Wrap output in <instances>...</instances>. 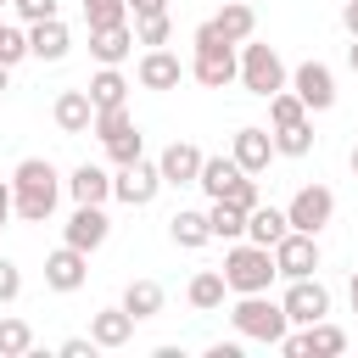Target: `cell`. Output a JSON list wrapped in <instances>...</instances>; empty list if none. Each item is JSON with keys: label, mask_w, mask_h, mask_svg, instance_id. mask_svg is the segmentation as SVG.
Listing matches in <instances>:
<instances>
[{"label": "cell", "mask_w": 358, "mask_h": 358, "mask_svg": "<svg viewBox=\"0 0 358 358\" xmlns=\"http://www.w3.org/2000/svg\"><path fill=\"white\" fill-rule=\"evenodd\" d=\"M11 11L22 22H45V17H62V0H11Z\"/></svg>", "instance_id": "obj_37"}, {"label": "cell", "mask_w": 358, "mask_h": 358, "mask_svg": "<svg viewBox=\"0 0 358 358\" xmlns=\"http://www.w3.org/2000/svg\"><path fill=\"white\" fill-rule=\"evenodd\" d=\"M168 0H129V17H162Z\"/></svg>", "instance_id": "obj_40"}, {"label": "cell", "mask_w": 358, "mask_h": 358, "mask_svg": "<svg viewBox=\"0 0 358 358\" xmlns=\"http://www.w3.org/2000/svg\"><path fill=\"white\" fill-rule=\"evenodd\" d=\"M11 218H17V213H11V179H0V229H6Z\"/></svg>", "instance_id": "obj_42"}, {"label": "cell", "mask_w": 358, "mask_h": 358, "mask_svg": "<svg viewBox=\"0 0 358 358\" xmlns=\"http://www.w3.org/2000/svg\"><path fill=\"white\" fill-rule=\"evenodd\" d=\"M280 308H285V319H291V324H313V319H324V313H330V285H324L319 274L285 280V296H280Z\"/></svg>", "instance_id": "obj_8"}, {"label": "cell", "mask_w": 358, "mask_h": 358, "mask_svg": "<svg viewBox=\"0 0 358 358\" xmlns=\"http://www.w3.org/2000/svg\"><path fill=\"white\" fill-rule=\"evenodd\" d=\"M168 241H173V246H185V252H201V246L213 241L207 213H201V207H179V213L168 218Z\"/></svg>", "instance_id": "obj_22"}, {"label": "cell", "mask_w": 358, "mask_h": 358, "mask_svg": "<svg viewBox=\"0 0 358 358\" xmlns=\"http://www.w3.org/2000/svg\"><path fill=\"white\" fill-rule=\"evenodd\" d=\"M56 352H62V358H90V352H95V341H90V336H67Z\"/></svg>", "instance_id": "obj_39"}, {"label": "cell", "mask_w": 358, "mask_h": 358, "mask_svg": "<svg viewBox=\"0 0 358 358\" xmlns=\"http://www.w3.org/2000/svg\"><path fill=\"white\" fill-rule=\"evenodd\" d=\"M56 201H62V173H56V162H50V157H22V162L11 168V213H17L22 224H50Z\"/></svg>", "instance_id": "obj_1"}, {"label": "cell", "mask_w": 358, "mask_h": 358, "mask_svg": "<svg viewBox=\"0 0 358 358\" xmlns=\"http://www.w3.org/2000/svg\"><path fill=\"white\" fill-rule=\"evenodd\" d=\"M84 22H90V28L129 22V0H84Z\"/></svg>", "instance_id": "obj_35"}, {"label": "cell", "mask_w": 358, "mask_h": 358, "mask_svg": "<svg viewBox=\"0 0 358 358\" xmlns=\"http://www.w3.org/2000/svg\"><path fill=\"white\" fill-rule=\"evenodd\" d=\"M224 285H229V296H252V291H268L280 274H274V252L268 246H257V241H229V252H224Z\"/></svg>", "instance_id": "obj_3"}, {"label": "cell", "mask_w": 358, "mask_h": 358, "mask_svg": "<svg viewBox=\"0 0 358 358\" xmlns=\"http://www.w3.org/2000/svg\"><path fill=\"white\" fill-rule=\"evenodd\" d=\"M34 352V324L28 319H0V358H28Z\"/></svg>", "instance_id": "obj_30"}, {"label": "cell", "mask_w": 358, "mask_h": 358, "mask_svg": "<svg viewBox=\"0 0 358 358\" xmlns=\"http://www.w3.org/2000/svg\"><path fill=\"white\" fill-rule=\"evenodd\" d=\"M229 157H235L241 173H268V162H274V134L257 129V123H241L235 140H229Z\"/></svg>", "instance_id": "obj_13"}, {"label": "cell", "mask_w": 358, "mask_h": 358, "mask_svg": "<svg viewBox=\"0 0 358 358\" xmlns=\"http://www.w3.org/2000/svg\"><path fill=\"white\" fill-rule=\"evenodd\" d=\"M218 201H235L241 213H252V207L263 201V190H257V173H241V179H235V185H229V190H224Z\"/></svg>", "instance_id": "obj_36"}, {"label": "cell", "mask_w": 358, "mask_h": 358, "mask_svg": "<svg viewBox=\"0 0 358 358\" xmlns=\"http://www.w3.org/2000/svg\"><path fill=\"white\" fill-rule=\"evenodd\" d=\"M347 67H352V73H358V39H352V45H347Z\"/></svg>", "instance_id": "obj_45"}, {"label": "cell", "mask_w": 358, "mask_h": 358, "mask_svg": "<svg viewBox=\"0 0 358 358\" xmlns=\"http://www.w3.org/2000/svg\"><path fill=\"white\" fill-rule=\"evenodd\" d=\"M224 296H229V285H224L218 268H201V274H190V285H185V302H190L196 313H218Z\"/></svg>", "instance_id": "obj_23"}, {"label": "cell", "mask_w": 358, "mask_h": 358, "mask_svg": "<svg viewBox=\"0 0 358 358\" xmlns=\"http://www.w3.org/2000/svg\"><path fill=\"white\" fill-rule=\"evenodd\" d=\"M162 302H168V291H162L157 280H129V291H123V308L134 313V324H140V319H157Z\"/></svg>", "instance_id": "obj_26"}, {"label": "cell", "mask_w": 358, "mask_h": 358, "mask_svg": "<svg viewBox=\"0 0 358 358\" xmlns=\"http://www.w3.org/2000/svg\"><path fill=\"white\" fill-rule=\"evenodd\" d=\"M173 39V17L162 11V17H134V45H145V50H157V45H168Z\"/></svg>", "instance_id": "obj_34"}, {"label": "cell", "mask_w": 358, "mask_h": 358, "mask_svg": "<svg viewBox=\"0 0 358 358\" xmlns=\"http://www.w3.org/2000/svg\"><path fill=\"white\" fill-rule=\"evenodd\" d=\"M134 50V22H112V28H90V56L101 67H123Z\"/></svg>", "instance_id": "obj_18"}, {"label": "cell", "mask_w": 358, "mask_h": 358, "mask_svg": "<svg viewBox=\"0 0 358 358\" xmlns=\"http://www.w3.org/2000/svg\"><path fill=\"white\" fill-rule=\"evenodd\" d=\"M90 341L95 347H106V352H117V347H129L134 341V313L117 302V308H101V313H90Z\"/></svg>", "instance_id": "obj_17"}, {"label": "cell", "mask_w": 358, "mask_h": 358, "mask_svg": "<svg viewBox=\"0 0 358 358\" xmlns=\"http://www.w3.org/2000/svg\"><path fill=\"white\" fill-rule=\"evenodd\" d=\"M106 157H112V168L140 162V157H145V134H140V123H134V129H123L117 140H106Z\"/></svg>", "instance_id": "obj_33"}, {"label": "cell", "mask_w": 358, "mask_h": 358, "mask_svg": "<svg viewBox=\"0 0 358 358\" xmlns=\"http://www.w3.org/2000/svg\"><path fill=\"white\" fill-rule=\"evenodd\" d=\"M84 90H90V101H95V106H123V101H129V78H123L117 67H101Z\"/></svg>", "instance_id": "obj_27"}, {"label": "cell", "mask_w": 358, "mask_h": 358, "mask_svg": "<svg viewBox=\"0 0 358 358\" xmlns=\"http://www.w3.org/2000/svg\"><path fill=\"white\" fill-rule=\"evenodd\" d=\"M123 129H134V117H129V101L123 106H95V123H90V134L106 145V140H117Z\"/></svg>", "instance_id": "obj_32"}, {"label": "cell", "mask_w": 358, "mask_h": 358, "mask_svg": "<svg viewBox=\"0 0 358 358\" xmlns=\"http://www.w3.org/2000/svg\"><path fill=\"white\" fill-rule=\"evenodd\" d=\"M341 28L358 39V0H341Z\"/></svg>", "instance_id": "obj_41"}, {"label": "cell", "mask_w": 358, "mask_h": 358, "mask_svg": "<svg viewBox=\"0 0 358 358\" xmlns=\"http://www.w3.org/2000/svg\"><path fill=\"white\" fill-rule=\"evenodd\" d=\"M302 117H308V106L296 101V90H291V84L268 95V129H285V123H302Z\"/></svg>", "instance_id": "obj_31"}, {"label": "cell", "mask_w": 358, "mask_h": 358, "mask_svg": "<svg viewBox=\"0 0 358 358\" xmlns=\"http://www.w3.org/2000/svg\"><path fill=\"white\" fill-rule=\"evenodd\" d=\"M84 280H90V252H78V246L62 241V246L45 257V285H50L56 296H73Z\"/></svg>", "instance_id": "obj_12"}, {"label": "cell", "mask_w": 358, "mask_h": 358, "mask_svg": "<svg viewBox=\"0 0 358 358\" xmlns=\"http://www.w3.org/2000/svg\"><path fill=\"white\" fill-rule=\"evenodd\" d=\"M285 84L296 90V101H302L308 112H330V106H336V73H330L324 62H302V67H291Z\"/></svg>", "instance_id": "obj_11"}, {"label": "cell", "mask_w": 358, "mask_h": 358, "mask_svg": "<svg viewBox=\"0 0 358 358\" xmlns=\"http://www.w3.org/2000/svg\"><path fill=\"white\" fill-rule=\"evenodd\" d=\"M229 324H235V336H241V341H263V347H280V336L291 330L285 308H280L268 291L235 296V308H229Z\"/></svg>", "instance_id": "obj_4"}, {"label": "cell", "mask_w": 358, "mask_h": 358, "mask_svg": "<svg viewBox=\"0 0 358 358\" xmlns=\"http://www.w3.org/2000/svg\"><path fill=\"white\" fill-rule=\"evenodd\" d=\"M157 190H162V173H157V162H145V157L112 173V201H123V207H151Z\"/></svg>", "instance_id": "obj_9"}, {"label": "cell", "mask_w": 358, "mask_h": 358, "mask_svg": "<svg viewBox=\"0 0 358 358\" xmlns=\"http://www.w3.org/2000/svg\"><path fill=\"white\" fill-rule=\"evenodd\" d=\"M50 117H56L62 134H90V123H95V101H90V90H62V95L50 101Z\"/></svg>", "instance_id": "obj_19"}, {"label": "cell", "mask_w": 358, "mask_h": 358, "mask_svg": "<svg viewBox=\"0 0 358 358\" xmlns=\"http://www.w3.org/2000/svg\"><path fill=\"white\" fill-rule=\"evenodd\" d=\"M285 229H291V224H285V207H263V201H257V207L246 213V241H257V246H274Z\"/></svg>", "instance_id": "obj_25"}, {"label": "cell", "mask_w": 358, "mask_h": 358, "mask_svg": "<svg viewBox=\"0 0 358 358\" xmlns=\"http://www.w3.org/2000/svg\"><path fill=\"white\" fill-rule=\"evenodd\" d=\"M0 28H6V22H0Z\"/></svg>", "instance_id": "obj_49"}, {"label": "cell", "mask_w": 358, "mask_h": 358, "mask_svg": "<svg viewBox=\"0 0 358 358\" xmlns=\"http://www.w3.org/2000/svg\"><path fill=\"white\" fill-rule=\"evenodd\" d=\"M285 78H291V67L280 62V50H274V45H257V34H252V39H241V73H235V84H241L246 95L268 101L274 90H285Z\"/></svg>", "instance_id": "obj_5"}, {"label": "cell", "mask_w": 358, "mask_h": 358, "mask_svg": "<svg viewBox=\"0 0 358 358\" xmlns=\"http://www.w3.org/2000/svg\"><path fill=\"white\" fill-rule=\"evenodd\" d=\"M134 78H140V90H157V95H168V90H179V78H185V62H179L168 45H157V50H145V56L134 62Z\"/></svg>", "instance_id": "obj_14"}, {"label": "cell", "mask_w": 358, "mask_h": 358, "mask_svg": "<svg viewBox=\"0 0 358 358\" xmlns=\"http://www.w3.org/2000/svg\"><path fill=\"white\" fill-rule=\"evenodd\" d=\"M347 168H352V179H358V140H352V151H347Z\"/></svg>", "instance_id": "obj_47"}, {"label": "cell", "mask_w": 358, "mask_h": 358, "mask_svg": "<svg viewBox=\"0 0 358 358\" xmlns=\"http://www.w3.org/2000/svg\"><path fill=\"white\" fill-rule=\"evenodd\" d=\"M6 90H11V67L0 62V95H6Z\"/></svg>", "instance_id": "obj_46"}, {"label": "cell", "mask_w": 358, "mask_h": 358, "mask_svg": "<svg viewBox=\"0 0 358 358\" xmlns=\"http://www.w3.org/2000/svg\"><path fill=\"white\" fill-rule=\"evenodd\" d=\"M274 274L280 280H302V274H319V235H302V229H285L274 246Z\"/></svg>", "instance_id": "obj_7"}, {"label": "cell", "mask_w": 358, "mask_h": 358, "mask_svg": "<svg viewBox=\"0 0 358 358\" xmlns=\"http://www.w3.org/2000/svg\"><path fill=\"white\" fill-rule=\"evenodd\" d=\"M330 218H336V190H330V185H302V190L285 201V224L302 229V235H319Z\"/></svg>", "instance_id": "obj_6"}, {"label": "cell", "mask_w": 358, "mask_h": 358, "mask_svg": "<svg viewBox=\"0 0 358 358\" xmlns=\"http://www.w3.org/2000/svg\"><path fill=\"white\" fill-rule=\"evenodd\" d=\"M28 28V56L34 62H62L73 50V28L62 17H45V22H22Z\"/></svg>", "instance_id": "obj_15"}, {"label": "cell", "mask_w": 358, "mask_h": 358, "mask_svg": "<svg viewBox=\"0 0 358 358\" xmlns=\"http://www.w3.org/2000/svg\"><path fill=\"white\" fill-rule=\"evenodd\" d=\"M185 73H190L201 90H229L235 73H241V45L218 39V28L201 22V28L190 34V62H185Z\"/></svg>", "instance_id": "obj_2"}, {"label": "cell", "mask_w": 358, "mask_h": 358, "mask_svg": "<svg viewBox=\"0 0 358 358\" xmlns=\"http://www.w3.org/2000/svg\"><path fill=\"white\" fill-rule=\"evenodd\" d=\"M201 145H190V140H173V145H162V157H157V173H162V185H196V173H201Z\"/></svg>", "instance_id": "obj_16"}, {"label": "cell", "mask_w": 358, "mask_h": 358, "mask_svg": "<svg viewBox=\"0 0 358 358\" xmlns=\"http://www.w3.org/2000/svg\"><path fill=\"white\" fill-rule=\"evenodd\" d=\"M235 179H241L235 157H201V173H196V185H201V196H207V201H218V196H224Z\"/></svg>", "instance_id": "obj_24"}, {"label": "cell", "mask_w": 358, "mask_h": 358, "mask_svg": "<svg viewBox=\"0 0 358 358\" xmlns=\"http://www.w3.org/2000/svg\"><path fill=\"white\" fill-rule=\"evenodd\" d=\"M274 134V157H308L313 151V123H285V129H268Z\"/></svg>", "instance_id": "obj_29"}, {"label": "cell", "mask_w": 358, "mask_h": 358, "mask_svg": "<svg viewBox=\"0 0 358 358\" xmlns=\"http://www.w3.org/2000/svg\"><path fill=\"white\" fill-rule=\"evenodd\" d=\"M106 235H112L106 207H95V201H73V218L62 224V241H67V246H78V252H101V246H106Z\"/></svg>", "instance_id": "obj_10"}, {"label": "cell", "mask_w": 358, "mask_h": 358, "mask_svg": "<svg viewBox=\"0 0 358 358\" xmlns=\"http://www.w3.org/2000/svg\"><path fill=\"white\" fill-rule=\"evenodd\" d=\"M62 190H67L73 201H95V207H106V201H112V173L95 168V162H78V168L62 179Z\"/></svg>", "instance_id": "obj_20"}, {"label": "cell", "mask_w": 358, "mask_h": 358, "mask_svg": "<svg viewBox=\"0 0 358 358\" xmlns=\"http://www.w3.org/2000/svg\"><path fill=\"white\" fill-rule=\"evenodd\" d=\"M207 22H213V28H218V39H229V45H241V39H252V34H257V11H252V0H224Z\"/></svg>", "instance_id": "obj_21"}, {"label": "cell", "mask_w": 358, "mask_h": 358, "mask_svg": "<svg viewBox=\"0 0 358 358\" xmlns=\"http://www.w3.org/2000/svg\"><path fill=\"white\" fill-rule=\"evenodd\" d=\"M207 229H213V241H241L246 235V213L235 201H213L207 207Z\"/></svg>", "instance_id": "obj_28"}, {"label": "cell", "mask_w": 358, "mask_h": 358, "mask_svg": "<svg viewBox=\"0 0 358 358\" xmlns=\"http://www.w3.org/2000/svg\"><path fill=\"white\" fill-rule=\"evenodd\" d=\"M6 6H11V0H0V11H6Z\"/></svg>", "instance_id": "obj_48"}, {"label": "cell", "mask_w": 358, "mask_h": 358, "mask_svg": "<svg viewBox=\"0 0 358 358\" xmlns=\"http://www.w3.org/2000/svg\"><path fill=\"white\" fill-rule=\"evenodd\" d=\"M17 296H22V268H17L11 257H0V308L17 302Z\"/></svg>", "instance_id": "obj_38"}, {"label": "cell", "mask_w": 358, "mask_h": 358, "mask_svg": "<svg viewBox=\"0 0 358 358\" xmlns=\"http://www.w3.org/2000/svg\"><path fill=\"white\" fill-rule=\"evenodd\" d=\"M207 358H241V341H213Z\"/></svg>", "instance_id": "obj_43"}, {"label": "cell", "mask_w": 358, "mask_h": 358, "mask_svg": "<svg viewBox=\"0 0 358 358\" xmlns=\"http://www.w3.org/2000/svg\"><path fill=\"white\" fill-rule=\"evenodd\" d=\"M347 302H352V313H358V268H352V280H347Z\"/></svg>", "instance_id": "obj_44"}]
</instances>
